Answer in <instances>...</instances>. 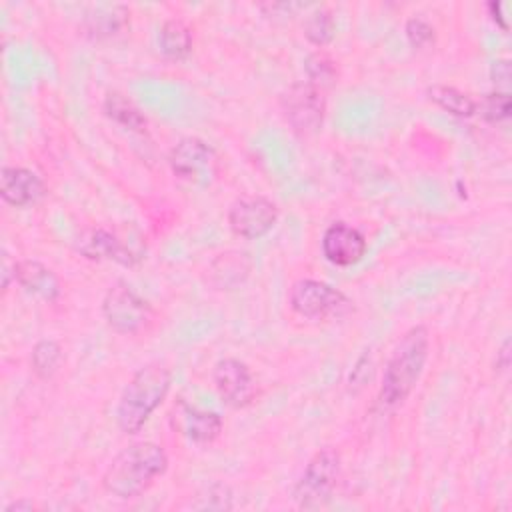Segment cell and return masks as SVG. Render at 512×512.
Here are the masks:
<instances>
[{"instance_id":"18","label":"cell","mask_w":512,"mask_h":512,"mask_svg":"<svg viewBox=\"0 0 512 512\" xmlns=\"http://www.w3.org/2000/svg\"><path fill=\"white\" fill-rule=\"evenodd\" d=\"M104 112L110 120L116 124L134 130V132H144L148 126L146 116L140 112V108L124 94L120 92H108L104 98Z\"/></svg>"},{"instance_id":"2","label":"cell","mask_w":512,"mask_h":512,"mask_svg":"<svg viewBox=\"0 0 512 512\" xmlns=\"http://www.w3.org/2000/svg\"><path fill=\"white\" fill-rule=\"evenodd\" d=\"M172 384V372L162 362H150L138 368L124 386L118 406L116 422L124 434H136L148 422L152 412L164 402Z\"/></svg>"},{"instance_id":"21","label":"cell","mask_w":512,"mask_h":512,"mask_svg":"<svg viewBox=\"0 0 512 512\" xmlns=\"http://www.w3.org/2000/svg\"><path fill=\"white\" fill-rule=\"evenodd\" d=\"M336 22L328 8H316L312 10L304 20V36L314 46H324L334 38Z\"/></svg>"},{"instance_id":"19","label":"cell","mask_w":512,"mask_h":512,"mask_svg":"<svg viewBox=\"0 0 512 512\" xmlns=\"http://www.w3.org/2000/svg\"><path fill=\"white\" fill-rule=\"evenodd\" d=\"M428 98L458 118H470L478 112V102L454 86L434 84L428 88Z\"/></svg>"},{"instance_id":"10","label":"cell","mask_w":512,"mask_h":512,"mask_svg":"<svg viewBox=\"0 0 512 512\" xmlns=\"http://www.w3.org/2000/svg\"><path fill=\"white\" fill-rule=\"evenodd\" d=\"M212 378L220 398L232 408H244L256 398V380L250 368L238 358H222L216 362Z\"/></svg>"},{"instance_id":"14","label":"cell","mask_w":512,"mask_h":512,"mask_svg":"<svg viewBox=\"0 0 512 512\" xmlns=\"http://www.w3.org/2000/svg\"><path fill=\"white\" fill-rule=\"evenodd\" d=\"M174 420L180 432L196 444H210L222 432V418L216 412L200 410L184 402L176 408Z\"/></svg>"},{"instance_id":"5","label":"cell","mask_w":512,"mask_h":512,"mask_svg":"<svg viewBox=\"0 0 512 512\" xmlns=\"http://www.w3.org/2000/svg\"><path fill=\"white\" fill-rule=\"evenodd\" d=\"M102 316L118 334H138L154 320L152 306L126 282H116L102 300Z\"/></svg>"},{"instance_id":"26","label":"cell","mask_w":512,"mask_h":512,"mask_svg":"<svg viewBox=\"0 0 512 512\" xmlns=\"http://www.w3.org/2000/svg\"><path fill=\"white\" fill-rule=\"evenodd\" d=\"M502 4L500 2H488V10H490V14H492V18L500 24V28L502 30H508V22L504 20V16H502Z\"/></svg>"},{"instance_id":"12","label":"cell","mask_w":512,"mask_h":512,"mask_svg":"<svg viewBox=\"0 0 512 512\" xmlns=\"http://www.w3.org/2000/svg\"><path fill=\"white\" fill-rule=\"evenodd\" d=\"M46 192L42 178L22 166H4L0 176V196L12 206H30Z\"/></svg>"},{"instance_id":"17","label":"cell","mask_w":512,"mask_h":512,"mask_svg":"<svg viewBox=\"0 0 512 512\" xmlns=\"http://www.w3.org/2000/svg\"><path fill=\"white\" fill-rule=\"evenodd\" d=\"M194 36L190 26L180 18H168L158 30V48L168 60H184L190 56Z\"/></svg>"},{"instance_id":"8","label":"cell","mask_w":512,"mask_h":512,"mask_svg":"<svg viewBox=\"0 0 512 512\" xmlns=\"http://www.w3.org/2000/svg\"><path fill=\"white\" fill-rule=\"evenodd\" d=\"M214 148L196 136H186L170 150L168 164L172 174L188 184H208L216 174Z\"/></svg>"},{"instance_id":"25","label":"cell","mask_w":512,"mask_h":512,"mask_svg":"<svg viewBox=\"0 0 512 512\" xmlns=\"http://www.w3.org/2000/svg\"><path fill=\"white\" fill-rule=\"evenodd\" d=\"M510 340H504V344H502V348L496 352V356H498V360H496V366L500 368V370H506L508 368V364H510Z\"/></svg>"},{"instance_id":"6","label":"cell","mask_w":512,"mask_h":512,"mask_svg":"<svg viewBox=\"0 0 512 512\" xmlns=\"http://www.w3.org/2000/svg\"><path fill=\"white\" fill-rule=\"evenodd\" d=\"M288 304L298 316L308 320L338 318L352 308V302L344 292L314 278L296 280L288 292Z\"/></svg>"},{"instance_id":"7","label":"cell","mask_w":512,"mask_h":512,"mask_svg":"<svg viewBox=\"0 0 512 512\" xmlns=\"http://www.w3.org/2000/svg\"><path fill=\"white\" fill-rule=\"evenodd\" d=\"M284 118L300 136L316 134L324 124L326 98L322 88L304 80L294 82L280 98Z\"/></svg>"},{"instance_id":"24","label":"cell","mask_w":512,"mask_h":512,"mask_svg":"<svg viewBox=\"0 0 512 512\" xmlns=\"http://www.w3.org/2000/svg\"><path fill=\"white\" fill-rule=\"evenodd\" d=\"M478 112L490 122H500L510 116V96L508 92H492L478 104Z\"/></svg>"},{"instance_id":"11","label":"cell","mask_w":512,"mask_h":512,"mask_svg":"<svg viewBox=\"0 0 512 512\" xmlns=\"http://www.w3.org/2000/svg\"><path fill=\"white\" fill-rule=\"evenodd\" d=\"M322 252L326 260L336 266H352L366 254V238L358 228L336 222L330 224L322 236Z\"/></svg>"},{"instance_id":"4","label":"cell","mask_w":512,"mask_h":512,"mask_svg":"<svg viewBox=\"0 0 512 512\" xmlns=\"http://www.w3.org/2000/svg\"><path fill=\"white\" fill-rule=\"evenodd\" d=\"M342 462L334 448L318 450L306 464L300 480L294 486V500L300 508H320L324 506L340 478Z\"/></svg>"},{"instance_id":"23","label":"cell","mask_w":512,"mask_h":512,"mask_svg":"<svg viewBox=\"0 0 512 512\" xmlns=\"http://www.w3.org/2000/svg\"><path fill=\"white\" fill-rule=\"evenodd\" d=\"M404 32H406V38L408 42L414 46V48H428L430 44H434L436 40V30L434 26L420 18V16H414V18H408L406 26H404Z\"/></svg>"},{"instance_id":"1","label":"cell","mask_w":512,"mask_h":512,"mask_svg":"<svg viewBox=\"0 0 512 512\" xmlns=\"http://www.w3.org/2000/svg\"><path fill=\"white\" fill-rule=\"evenodd\" d=\"M168 468V456L156 442H136L108 464L102 486L108 494L130 500L144 494Z\"/></svg>"},{"instance_id":"16","label":"cell","mask_w":512,"mask_h":512,"mask_svg":"<svg viewBox=\"0 0 512 512\" xmlns=\"http://www.w3.org/2000/svg\"><path fill=\"white\" fill-rule=\"evenodd\" d=\"M130 24V8L124 4H96L84 14V30L88 36L102 40L120 34Z\"/></svg>"},{"instance_id":"3","label":"cell","mask_w":512,"mask_h":512,"mask_svg":"<svg viewBox=\"0 0 512 512\" xmlns=\"http://www.w3.org/2000/svg\"><path fill=\"white\" fill-rule=\"evenodd\" d=\"M430 336L424 326H412L398 340L382 376L380 402L384 406L402 404L418 384L426 358Z\"/></svg>"},{"instance_id":"9","label":"cell","mask_w":512,"mask_h":512,"mask_svg":"<svg viewBox=\"0 0 512 512\" xmlns=\"http://www.w3.org/2000/svg\"><path fill=\"white\" fill-rule=\"evenodd\" d=\"M278 220V206L266 196H242L228 210L232 232L246 240H256L268 234Z\"/></svg>"},{"instance_id":"13","label":"cell","mask_w":512,"mask_h":512,"mask_svg":"<svg viewBox=\"0 0 512 512\" xmlns=\"http://www.w3.org/2000/svg\"><path fill=\"white\" fill-rule=\"evenodd\" d=\"M78 250L92 260H114L124 266H132L138 262V254L124 244L114 232L106 228L90 230L78 244Z\"/></svg>"},{"instance_id":"15","label":"cell","mask_w":512,"mask_h":512,"mask_svg":"<svg viewBox=\"0 0 512 512\" xmlns=\"http://www.w3.org/2000/svg\"><path fill=\"white\" fill-rule=\"evenodd\" d=\"M14 280L24 288V292L46 302H54L60 296L58 276L38 260L14 262Z\"/></svg>"},{"instance_id":"20","label":"cell","mask_w":512,"mask_h":512,"mask_svg":"<svg viewBox=\"0 0 512 512\" xmlns=\"http://www.w3.org/2000/svg\"><path fill=\"white\" fill-rule=\"evenodd\" d=\"M62 346L56 342V340H50V338H44V340H38L32 348V356H30V362H32V370L38 378L42 380H48L56 374L60 362H62Z\"/></svg>"},{"instance_id":"27","label":"cell","mask_w":512,"mask_h":512,"mask_svg":"<svg viewBox=\"0 0 512 512\" xmlns=\"http://www.w3.org/2000/svg\"><path fill=\"white\" fill-rule=\"evenodd\" d=\"M14 510H34V504L30 500H18L4 508V512H14Z\"/></svg>"},{"instance_id":"22","label":"cell","mask_w":512,"mask_h":512,"mask_svg":"<svg viewBox=\"0 0 512 512\" xmlns=\"http://www.w3.org/2000/svg\"><path fill=\"white\" fill-rule=\"evenodd\" d=\"M306 74H308V82L316 84L322 90H324V86L334 84L336 76H338L334 60H330L324 52H314L308 56Z\"/></svg>"}]
</instances>
